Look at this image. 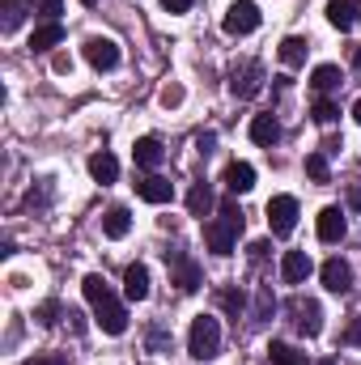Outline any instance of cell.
I'll use <instances>...</instances> for the list:
<instances>
[{
	"instance_id": "cell-16",
	"label": "cell",
	"mask_w": 361,
	"mask_h": 365,
	"mask_svg": "<svg viewBox=\"0 0 361 365\" xmlns=\"http://www.w3.org/2000/svg\"><path fill=\"white\" fill-rule=\"evenodd\" d=\"M132 162H136L141 170L162 166V140H158V136H141V140L132 145Z\"/></svg>"
},
{
	"instance_id": "cell-23",
	"label": "cell",
	"mask_w": 361,
	"mask_h": 365,
	"mask_svg": "<svg viewBox=\"0 0 361 365\" xmlns=\"http://www.w3.org/2000/svg\"><path fill=\"white\" fill-rule=\"evenodd\" d=\"M26 13H30V0H4V4H0V30L13 34V30L26 21Z\"/></svg>"
},
{
	"instance_id": "cell-35",
	"label": "cell",
	"mask_w": 361,
	"mask_h": 365,
	"mask_svg": "<svg viewBox=\"0 0 361 365\" xmlns=\"http://www.w3.org/2000/svg\"><path fill=\"white\" fill-rule=\"evenodd\" d=\"M39 13H43L47 21H60V13H64V0H39Z\"/></svg>"
},
{
	"instance_id": "cell-8",
	"label": "cell",
	"mask_w": 361,
	"mask_h": 365,
	"mask_svg": "<svg viewBox=\"0 0 361 365\" xmlns=\"http://www.w3.org/2000/svg\"><path fill=\"white\" fill-rule=\"evenodd\" d=\"M319 280H323L327 293H349V289H353V268H349L340 255H332V259L319 268Z\"/></svg>"
},
{
	"instance_id": "cell-7",
	"label": "cell",
	"mask_w": 361,
	"mask_h": 365,
	"mask_svg": "<svg viewBox=\"0 0 361 365\" xmlns=\"http://www.w3.org/2000/svg\"><path fill=\"white\" fill-rule=\"evenodd\" d=\"M93 319H98V327H102L106 336H123V331H128V310H123V302H115V297H106L102 306H93Z\"/></svg>"
},
{
	"instance_id": "cell-33",
	"label": "cell",
	"mask_w": 361,
	"mask_h": 365,
	"mask_svg": "<svg viewBox=\"0 0 361 365\" xmlns=\"http://www.w3.org/2000/svg\"><path fill=\"white\" fill-rule=\"evenodd\" d=\"M34 319H39V323H43V327H56V323H60V306H56V302H43V306H39V314H34Z\"/></svg>"
},
{
	"instance_id": "cell-34",
	"label": "cell",
	"mask_w": 361,
	"mask_h": 365,
	"mask_svg": "<svg viewBox=\"0 0 361 365\" xmlns=\"http://www.w3.org/2000/svg\"><path fill=\"white\" fill-rule=\"evenodd\" d=\"M51 73L68 77V73H73V56H68V51H56V56H51Z\"/></svg>"
},
{
	"instance_id": "cell-46",
	"label": "cell",
	"mask_w": 361,
	"mask_h": 365,
	"mask_svg": "<svg viewBox=\"0 0 361 365\" xmlns=\"http://www.w3.org/2000/svg\"><path fill=\"white\" fill-rule=\"evenodd\" d=\"M357 17H361V0H357Z\"/></svg>"
},
{
	"instance_id": "cell-6",
	"label": "cell",
	"mask_w": 361,
	"mask_h": 365,
	"mask_svg": "<svg viewBox=\"0 0 361 365\" xmlns=\"http://www.w3.org/2000/svg\"><path fill=\"white\" fill-rule=\"evenodd\" d=\"M86 60H90L98 73H111V68H119V47H115V38H102V34L86 38Z\"/></svg>"
},
{
	"instance_id": "cell-9",
	"label": "cell",
	"mask_w": 361,
	"mask_h": 365,
	"mask_svg": "<svg viewBox=\"0 0 361 365\" xmlns=\"http://www.w3.org/2000/svg\"><path fill=\"white\" fill-rule=\"evenodd\" d=\"M264 86V68L255 64V60H247L243 68H234V81H230V93L234 98H255Z\"/></svg>"
},
{
	"instance_id": "cell-20",
	"label": "cell",
	"mask_w": 361,
	"mask_h": 365,
	"mask_svg": "<svg viewBox=\"0 0 361 365\" xmlns=\"http://www.w3.org/2000/svg\"><path fill=\"white\" fill-rule=\"evenodd\" d=\"M64 43V26L60 21H43L34 34H30V47L34 51H51V47H60Z\"/></svg>"
},
{
	"instance_id": "cell-27",
	"label": "cell",
	"mask_w": 361,
	"mask_h": 365,
	"mask_svg": "<svg viewBox=\"0 0 361 365\" xmlns=\"http://www.w3.org/2000/svg\"><path fill=\"white\" fill-rule=\"evenodd\" d=\"M268 361L272 365H306V357H302L298 349H289V344H280V340H276V344L268 349Z\"/></svg>"
},
{
	"instance_id": "cell-17",
	"label": "cell",
	"mask_w": 361,
	"mask_h": 365,
	"mask_svg": "<svg viewBox=\"0 0 361 365\" xmlns=\"http://www.w3.org/2000/svg\"><path fill=\"white\" fill-rule=\"evenodd\" d=\"M225 187H230L234 195H247V191L255 187V166H251V162H230V166H225Z\"/></svg>"
},
{
	"instance_id": "cell-40",
	"label": "cell",
	"mask_w": 361,
	"mask_h": 365,
	"mask_svg": "<svg viewBox=\"0 0 361 365\" xmlns=\"http://www.w3.org/2000/svg\"><path fill=\"white\" fill-rule=\"evenodd\" d=\"M149 349H153V353H162V349H171V340H166V331H149Z\"/></svg>"
},
{
	"instance_id": "cell-11",
	"label": "cell",
	"mask_w": 361,
	"mask_h": 365,
	"mask_svg": "<svg viewBox=\"0 0 361 365\" xmlns=\"http://www.w3.org/2000/svg\"><path fill=\"white\" fill-rule=\"evenodd\" d=\"M310 272H315V264H310L306 251H285V255H280V276H285V284H302Z\"/></svg>"
},
{
	"instance_id": "cell-18",
	"label": "cell",
	"mask_w": 361,
	"mask_h": 365,
	"mask_svg": "<svg viewBox=\"0 0 361 365\" xmlns=\"http://www.w3.org/2000/svg\"><path fill=\"white\" fill-rule=\"evenodd\" d=\"M166 264L175 268V284H179L183 293H195V289H200V268H195L187 255H166Z\"/></svg>"
},
{
	"instance_id": "cell-28",
	"label": "cell",
	"mask_w": 361,
	"mask_h": 365,
	"mask_svg": "<svg viewBox=\"0 0 361 365\" xmlns=\"http://www.w3.org/2000/svg\"><path fill=\"white\" fill-rule=\"evenodd\" d=\"M336 115H340V110H336V102H332V98H319V102L310 106V119H315V123H323V128H327V123H336Z\"/></svg>"
},
{
	"instance_id": "cell-13",
	"label": "cell",
	"mask_w": 361,
	"mask_h": 365,
	"mask_svg": "<svg viewBox=\"0 0 361 365\" xmlns=\"http://www.w3.org/2000/svg\"><path fill=\"white\" fill-rule=\"evenodd\" d=\"M323 13H327V26L340 30V34H349L353 21H357V4H353V0H327Z\"/></svg>"
},
{
	"instance_id": "cell-47",
	"label": "cell",
	"mask_w": 361,
	"mask_h": 365,
	"mask_svg": "<svg viewBox=\"0 0 361 365\" xmlns=\"http://www.w3.org/2000/svg\"><path fill=\"white\" fill-rule=\"evenodd\" d=\"M323 365H336V361H323Z\"/></svg>"
},
{
	"instance_id": "cell-22",
	"label": "cell",
	"mask_w": 361,
	"mask_h": 365,
	"mask_svg": "<svg viewBox=\"0 0 361 365\" xmlns=\"http://www.w3.org/2000/svg\"><path fill=\"white\" fill-rule=\"evenodd\" d=\"M90 179H93V182H102V187L119 179V162H115V158H111L106 149H102V153H93V158H90Z\"/></svg>"
},
{
	"instance_id": "cell-24",
	"label": "cell",
	"mask_w": 361,
	"mask_h": 365,
	"mask_svg": "<svg viewBox=\"0 0 361 365\" xmlns=\"http://www.w3.org/2000/svg\"><path fill=\"white\" fill-rule=\"evenodd\" d=\"M187 212L200 217V221L213 212V191H208V182H195V187L187 191Z\"/></svg>"
},
{
	"instance_id": "cell-10",
	"label": "cell",
	"mask_w": 361,
	"mask_h": 365,
	"mask_svg": "<svg viewBox=\"0 0 361 365\" xmlns=\"http://www.w3.org/2000/svg\"><path fill=\"white\" fill-rule=\"evenodd\" d=\"M315 230H319V238H323V242H340V238L349 234V225H345V212H340L336 204L319 208V217H315Z\"/></svg>"
},
{
	"instance_id": "cell-12",
	"label": "cell",
	"mask_w": 361,
	"mask_h": 365,
	"mask_svg": "<svg viewBox=\"0 0 361 365\" xmlns=\"http://www.w3.org/2000/svg\"><path fill=\"white\" fill-rule=\"evenodd\" d=\"M123 297L128 302H145L149 297V268L145 264H128L123 268Z\"/></svg>"
},
{
	"instance_id": "cell-14",
	"label": "cell",
	"mask_w": 361,
	"mask_h": 365,
	"mask_svg": "<svg viewBox=\"0 0 361 365\" xmlns=\"http://www.w3.org/2000/svg\"><path fill=\"white\" fill-rule=\"evenodd\" d=\"M306 51H310V43H306L302 34H285L280 47H276V56H280L285 68H302V64H306Z\"/></svg>"
},
{
	"instance_id": "cell-37",
	"label": "cell",
	"mask_w": 361,
	"mask_h": 365,
	"mask_svg": "<svg viewBox=\"0 0 361 365\" xmlns=\"http://www.w3.org/2000/svg\"><path fill=\"white\" fill-rule=\"evenodd\" d=\"M158 4H162L166 13H175V17H179V13H187V9H191L195 0H158Z\"/></svg>"
},
{
	"instance_id": "cell-41",
	"label": "cell",
	"mask_w": 361,
	"mask_h": 365,
	"mask_svg": "<svg viewBox=\"0 0 361 365\" xmlns=\"http://www.w3.org/2000/svg\"><path fill=\"white\" fill-rule=\"evenodd\" d=\"M64 319H68V323H73V331H86V314H81V310H68V314H64Z\"/></svg>"
},
{
	"instance_id": "cell-15",
	"label": "cell",
	"mask_w": 361,
	"mask_h": 365,
	"mask_svg": "<svg viewBox=\"0 0 361 365\" xmlns=\"http://www.w3.org/2000/svg\"><path fill=\"white\" fill-rule=\"evenodd\" d=\"M136 195L145 204H166L175 195V187H171V179H162V175H145V179L136 182Z\"/></svg>"
},
{
	"instance_id": "cell-42",
	"label": "cell",
	"mask_w": 361,
	"mask_h": 365,
	"mask_svg": "<svg viewBox=\"0 0 361 365\" xmlns=\"http://www.w3.org/2000/svg\"><path fill=\"white\" fill-rule=\"evenodd\" d=\"M349 208H361V187H349Z\"/></svg>"
},
{
	"instance_id": "cell-32",
	"label": "cell",
	"mask_w": 361,
	"mask_h": 365,
	"mask_svg": "<svg viewBox=\"0 0 361 365\" xmlns=\"http://www.w3.org/2000/svg\"><path fill=\"white\" fill-rule=\"evenodd\" d=\"M183 98H187V93H183V86H179V81H171L166 90L158 93V102H162L166 110H175V106H183Z\"/></svg>"
},
{
	"instance_id": "cell-31",
	"label": "cell",
	"mask_w": 361,
	"mask_h": 365,
	"mask_svg": "<svg viewBox=\"0 0 361 365\" xmlns=\"http://www.w3.org/2000/svg\"><path fill=\"white\" fill-rule=\"evenodd\" d=\"M272 310H276V297H272V289H260V297H255V323L272 319Z\"/></svg>"
},
{
	"instance_id": "cell-36",
	"label": "cell",
	"mask_w": 361,
	"mask_h": 365,
	"mask_svg": "<svg viewBox=\"0 0 361 365\" xmlns=\"http://www.w3.org/2000/svg\"><path fill=\"white\" fill-rule=\"evenodd\" d=\"M345 344H353V349H361V319H353V323L345 327Z\"/></svg>"
},
{
	"instance_id": "cell-45",
	"label": "cell",
	"mask_w": 361,
	"mask_h": 365,
	"mask_svg": "<svg viewBox=\"0 0 361 365\" xmlns=\"http://www.w3.org/2000/svg\"><path fill=\"white\" fill-rule=\"evenodd\" d=\"M81 4H98V0H81Z\"/></svg>"
},
{
	"instance_id": "cell-3",
	"label": "cell",
	"mask_w": 361,
	"mask_h": 365,
	"mask_svg": "<svg viewBox=\"0 0 361 365\" xmlns=\"http://www.w3.org/2000/svg\"><path fill=\"white\" fill-rule=\"evenodd\" d=\"M221 26H225V34H234V38H243V34L260 30V4H251V0H234V4L225 9Z\"/></svg>"
},
{
	"instance_id": "cell-43",
	"label": "cell",
	"mask_w": 361,
	"mask_h": 365,
	"mask_svg": "<svg viewBox=\"0 0 361 365\" xmlns=\"http://www.w3.org/2000/svg\"><path fill=\"white\" fill-rule=\"evenodd\" d=\"M26 365H64L60 357H34V361H26Z\"/></svg>"
},
{
	"instance_id": "cell-5",
	"label": "cell",
	"mask_w": 361,
	"mask_h": 365,
	"mask_svg": "<svg viewBox=\"0 0 361 365\" xmlns=\"http://www.w3.org/2000/svg\"><path fill=\"white\" fill-rule=\"evenodd\" d=\"M289 310H293V327H298L302 336H319V331H323V310H319V302H310V297H293Z\"/></svg>"
},
{
	"instance_id": "cell-1",
	"label": "cell",
	"mask_w": 361,
	"mask_h": 365,
	"mask_svg": "<svg viewBox=\"0 0 361 365\" xmlns=\"http://www.w3.org/2000/svg\"><path fill=\"white\" fill-rule=\"evenodd\" d=\"M217 212H221V217L204 225V242H208V251H213V255H221V259H225V255H234V238L243 234V208H238L234 200H225Z\"/></svg>"
},
{
	"instance_id": "cell-21",
	"label": "cell",
	"mask_w": 361,
	"mask_h": 365,
	"mask_svg": "<svg viewBox=\"0 0 361 365\" xmlns=\"http://www.w3.org/2000/svg\"><path fill=\"white\" fill-rule=\"evenodd\" d=\"M251 140L264 145V149L280 140V123H276V115H255V119H251Z\"/></svg>"
},
{
	"instance_id": "cell-38",
	"label": "cell",
	"mask_w": 361,
	"mask_h": 365,
	"mask_svg": "<svg viewBox=\"0 0 361 365\" xmlns=\"http://www.w3.org/2000/svg\"><path fill=\"white\" fill-rule=\"evenodd\" d=\"M213 145H217V136H213V132H200V136H195V149H200L204 158L213 153Z\"/></svg>"
},
{
	"instance_id": "cell-26",
	"label": "cell",
	"mask_w": 361,
	"mask_h": 365,
	"mask_svg": "<svg viewBox=\"0 0 361 365\" xmlns=\"http://www.w3.org/2000/svg\"><path fill=\"white\" fill-rule=\"evenodd\" d=\"M81 293H86V302H90V306H102L106 297H115V293H111V284H106L98 272H90L86 280H81Z\"/></svg>"
},
{
	"instance_id": "cell-2",
	"label": "cell",
	"mask_w": 361,
	"mask_h": 365,
	"mask_svg": "<svg viewBox=\"0 0 361 365\" xmlns=\"http://www.w3.org/2000/svg\"><path fill=\"white\" fill-rule=\"evenodd\" d=\"M217 349H221V323L213 314H195L191 331H187V353L195 361H208V357H217Z\"/></svg>"
},
{
	"instance_id": "cell-44",
	"label": "cell",
	"mask_w": 361,
	"mask_h": 365,
	"mask_svg": "<svg viewBox=\"0 0 361 365\" xmlns=\"http://www.w3.org/2000/svg\"><path fill=\"white\" fill-rule=\"evenodd\" d=\"M353 119H357V123H361V98H357V102H353Z\"/></svg>"
},
{
	"instance_id": "cell-29",
	"label": "cell",
	"mask_w": 361,
	"mask_h": 365,
	"mask_svg": "<svg viewBox=\"0 0 361 365\" xmlns=\"http://www.w3.org/2000/svg\"><path fill=\"white\" fill-rule=\"evenodd\" d=\"M306 175H310L315 182H327V179H332V170H327V158H323V153H310V158H306Z\"/></svg>"
},
{
	"instance_id": "cell-30",
	"label": "cell",
	"mask_w": 361,
	"mask_h": 365,
	"mask_svg": "<svg viewBox=\"0 0 361 365\" xmlns=\"http://www.w3.org/2000/svg\"><path fill=\"white\" fill-rule=\"evenodd\" d=\"M217 302L230 310V314H243V306H247V297H243V289H221L217 293Z\"/></svg>"
},
{
	"instance_id": "cell-4",
	"label": "cell",
	"mask_w": 361,
	"mask_h": 365,
	"mask_svg": "<svg viewBox=\"0 0 361 365\" xmlns=\"http://www.w3.org/2000/svg\"><path fill=\"white\" fill-rule=\"evenodd\" d=\"M298 225V200L293 195H272L268 200V230L276 238H289Z\"/></svg>"
},
{
	"instance_id": "cell-25",
	"label": "cell",
	"mask_w": 361,
	"mask_h": 365,
	"mask_svg": "<svg viewBox=\"0 0 361 365\" xmlns=\"http://www.w3.org/2000/svg\"><path fill=\"white\" fill-rule=\"evenodd\" d=\"M340 81H345V73H340L336 64H319V68L310 73V86H315L319 93H332L336 86H340Z\"/></svg>"
},
{
	"instance_id": "cell-19",
	"label": "cell",
	"mask_w": 361,
	"mask_h": 365,
	"mask_svg": "<svg viewBox=\"0 0 361 365\" xmlns=\"http://www.w3.org/2000/svg\"><path fill=\"white\" fill-rule=\"evenodd\" d=\"M128 230H132V212L123 208V204H115V208H106V217H102V234L106 238H128Z\"/></svg>"
},
{
	"instance_id": "cell-39",
	"label": "cell",
	"mask_w": 361,
	"mask_h": 365,
	"mask_svg": "<svg viewBox=\"0 0 361 365\" xmlns=\"http://www.w3.org/2000/svg\"><path fill=\"white\" fill-rule=\"evenodd\" d=\"M272 247L268 242H264V238H260V242H251V247H247V255H251V264H260V259H264V255H268Z\"/></svg>"
}]
</instances>
